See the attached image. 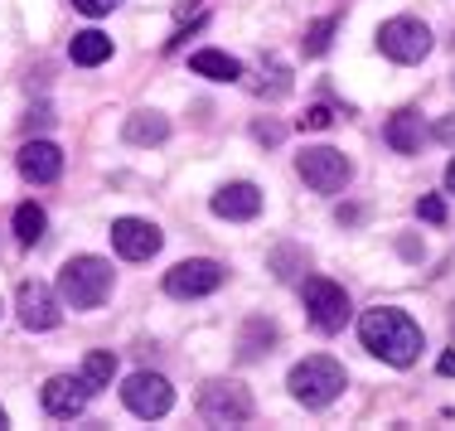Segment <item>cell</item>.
<instances>
[{
    "mask_svg": "<svg viewBox=\"0 0 455 431\" xmlns=\"http://www.w3.org/2000/svg\"><path fill=\"white\" fill-rule=\"evenodd\" d=\"M359 339H363L368 354H378V359L393 363V369H411L417 354H421V325L407 315V310H393V306L363 310Z\"/></svg>",
    "mask_w": 455,
    "mask_h": 431,
    "instance_id": "6da1fadb",
    "label": "cell"
},
{
    "mask_svg": "<svg viewBox=\"0 0 455 431\" xmlns=\"http://www.w3.org/2000/svg\"><path fill=\"white\" fill-rule=\"evenodd\" d=\"M112 291V267L102 257H73L59 272V300L73 310H97Z\"/></svg>",
    "mask_w": 455,
    "mask_h": 431,
    "instance_id": "7a4b0ae2",
    "label": "cell"
},
{
    "mask_svg": "<svg viewBox=\"0 0 455 431\" xmlns=\"http://www.w3.org/2000/svg\"><path fill=\"white\" fill-rule=\"evenodd\" d=\"M291 397L296 403H306V407H330L334 397L344 393V369L334 359H324V354H315V359H300L296 369H291Z\"/></svg>",
    "mask_w": 455,
    "mask_h": 431,
    "instance_id": "3957f363",
    "label": "cell"
},
{
    "mask_svg": "<svg viewBox=\"0 0 455 431\" xmlns=\"http://www.w3.org/2000/svg\"><path fill=\"white\" fill-rule=\"evenodd\" d=\"M300 300H306V315L320 335H339L344 320H349V291L339 282H330V276H310L300 286Z\"/></svg>",
    "mask_w": 455,
    "mask_h": 431,
    "instance_id": "277c9868",
    "label": "cell"
},
{
    "mask_svg": "<svg viewBox=\"0 0 455 431\" xmlns=\"http://www.w3.org/2000/svg\"><path fill=\"white\" fill-rule=\"evenodd\" d=\"M296 175L306 180L315 194H339L344 185H349L354 165H349V156H344V150H334V146H310L306 156L296 160Z\"/></svg>",
    "mask_w": 455,
    "mask_h": 431,
    "instance_id": "5b68a950",
    "label": "cell"
},
{
    "mask_svg": "<svg viewBox=\"0 0 455 431\" xmlns=\"http://www.w3.org/2000/svg\"><path fill=\"white\" fill-rule=\"evenodd\" d=\"M228 282L223 262H213V257H189V262H175L165 272V291L175 300H199V296H213Z\"/></svg>",
    "mask_w": 455,
    "mask_h": 431,
    "instance_id": "8992f818",
    "label": "cell"
},
{
    "mask_svg": "<svg viewBox=\"0 0 455 431\" xmlns=\"http://www.w3.org/2000/svg\"><path fill=\"white\" fill-rule=\"evenodd\" d=\"M378 49L387 53L393 63H421L431 53V29L411 15H397L378 29Z\"/></svg>",
    "mask_w": 455,
    "mask_h": 431,
    "instance_id": "52a82bcc",
    "label": "cell"
},
{
    "mask_svg": "<svg viewBox=\"0 0 455 431\" xmlns=\"http://www.w3.org/2000/svg\"><path fill=\"white\" fill-rule=\"evenodd\" d=\"M199 417L209 427H243L252 417V397L243 383H209L199 393Z\"/></svg>",
    "mask_w": 455,
    "mask_h": 431,
    "instance_id": "ba28073f",
    "label": "cell"
},
{
    "mask_svg": "<svg viewBox=\"0 0 455 431\" xmlns=\"http://www.w3.org/2000/svg\"><path fill=\"white\" fill-rule=\"evenodd\" d=\"M122 403L132 407L136 417H146V422H156V417H165L170 407H175V387H170L160 373H132V379L122 383Z\"/></svg>",
    "mask_w": 455,
    "mask_h": 431,
    "instance_id": "9c48e42d",
    "label": "cell"
},
{
    "mask_svg": "<svg viewBox=\"0 0 455 431\" xmlns=\"http://www.w3.org/2000/svg\"><path fill=\"white\" fill-rule=\"evenodd\" d=\"M15 310H20V325L35 330V335H44V330H53L63 320V306L59 296L44 286V282H25L15 291Z\"/></svg>",
    "mask_w": 455,
    "mask_h": 431,
    "instance_id": "30bf717a",
    "label": "cell"
},
{
    "mask_svg": "<svg viewBox=\"0 0 455 431\" xmlns=\"http://www.w3.org/2000/svg\"><path fill=\"white\" fill-rule=\"evenodd\" d=\"M160 228L146 219H116L112 223V247L126 257V262H150V257L160 252Z\"/></svg>",
    "mask_w": 455,
    "mask_h": 431,
    "instance_id": "8fae6325",
    "label": "cell"
},
{
    "mask_svg": "<svg viewBox=\"0 0 455 431\" xmlns=\"http://www.w3.org/2000/svg\"><path fill=\"white\" fill-rule=\"evenodd\" d=\"M39 397H44V412H49V417H59V422H73V417L88 407L92 393H88V383H83V379H73V373H59V379L44 383V393H39Z\"/></svg>",
    "mask_w": 455,
    "mask_h": 431,
    "instance_id": "7c38bea8",
    "label": "cell"
},
{
    "mask_svg": "<svg viewBox=\"0 0 455 431\" xmlns=\"http://www.w3.org/2000/svg\"><path fill=\"white\" fill-rule=\"evenodd\" d=\"M15 165H20V175H25L29 185H53V180L63 175V150L53 141H25L20 156H15Z\"/></svg>",
    "mask_w": 455,
    "mask_h": 431,
    "instance_id": "4fadbf2b",
    "label": "cell"
},
{
    "mask_svg": "<svg viewBox=\"0 0 455 431\" xmlns=\"http://www.w3.org/2000/svg\"><path fill=\"white\" fill-rule=\"evenodd\" d=\"M213 213L228 223H247L262 213V189L247 185V180H237V185H223L219 194H213Z\"/></svg>",
    "mask_w": 455,
    "mask_h": 431,
    "instance_id": "5bb4252c",
    "label": "cell"
},
{
    "mask_svg": "<svg viewBox=\"0 0 455 431\" xmlns=\"http://www.w3.org/2000/svg\"><path fill=\"white\" fill-rule=\"evenodd\" d=\"M68 59L78 63V68H97V63L112 59V39H107L102 29H83V35L68 39Z\"/></svg>",
    "mask_w": 455,
    "mask_h": 431,
    "instance_id": "9a60e30c",
    "label": "cell"
},
{
    "mask_svg": "<svg viewBox=\"0 0 455 431\" xmlns=\"http://www.w3.org/2000/svg\"><path fill=\"white\" fill-rule=\"evenodd\" d=\"M189 68L199 73V78H213V83H237V78H243V63L228 59V53H219V49L189 53Z\"/></svg>",
    "mask_w": 455,
    "mask_h": 431,
    "instance_id": "2e32d148",
    "label": "cell"
},
{
    "mask_svg": "<svg viewBox=\"0 0 455 431\" xmlns=\"http://www.w3.org/2000/svg\"><path fill=\"white\" fill-rule=\"evenodd\" d=\"M122 136L132 146H160L170 136V122L160 112H132V116H126V132Z\"/></svg>",
    "mask_w": 455,
    "mask_h": 431,
    "instance_id": "e0dca14e",
    "label": "cell"
},
{
    "mask_svg": "<svg viewBox=\"0 0 455 431\" xmlns=\"http://www.w3.org/2000/svg\"><path fill=\"white\" fill-rule=\"evenodd\" d=\"M383 136H387V146H393L397 156H417L421 150V116L417 112H397Z\"/></svg>",
    "mask_w": 455,
    "mask_h": 431,
    "instance_id": "ac0fdd59",
    "label": "cell"
},
{
    "mask_svg": "<svg viewBox=\"0 0 455 431\" xmlns=\"http://www.w3.org/2000/svg\"><path fill=\"white\" fill-rule=\"evenodd\" d=\"M83 383H88V393H102V387H112L116 379V354L112 349H92L88 359H83Z\"/></svg>",
    "mask_w": 455,
    "mask_h": 431,
    "instance_id": "d6986e66",
    "label": "cell"
},
{
    "mask_svg": "<svg viewBox=\"0 0 455 431\" xmlns=\"http://www.w3.org/2000/svg\"><path fill=\"white\" fill-rule=\"evenodd\" d=\"M44 228H49V219H44V209H39V204H20V209H15V238L25 243V247L44 243Z\"/></svg>",
    "mask_w": 455,
    "mask_h": 431,
    "instance_id": "ffe728a7",
    "label": "cell"
},
{
    "mask_svg": "<svg viewBox=\"0 0 455 431\" xmlns=\"http://www.w3.org/2000/svg\"><path fill=\"white\" fill-rule=\"evenodd\" d=\"M276 344V325L272 320H247V330H243V339H237V354H243V359H257V354L262 349H272Z\"/></svg>",
    "mask_w": 455,
    "mask_h": 431,
    "instance_id": "44dd1931",
    "label": "cell"
},
{
    "mask_svg": "<svg viewBox=\"0 0 455 431\" xmlns=\"http://www.w3.org/2000/svg\"><path fill=\"white\" fill-rule=\"evenodd\" d=\"M334 29H339V15H324V20H315V25L306 29V39H300V49L310 53V59H320L324 49H330V39H334Z\"/></svg>",
    "mask_w": 455,
    "mask_h": 431,
    "instance_id": "7402d4cb",
    "label": "cell"
},
{
    "mask_svg": "<svg viewBox=\"0 0 455 431\" xmlns=\"http://www.w3.org/2000/svg\"><path fill=\"white\" fill-rule=\"evenodd\" d=\"M417 219H427V223H446V204H441L436 194H421V199H417Z\"/></svg>",
    "mask_w": 455,
    "mask_h": 431,
    "instance_id": "603a6c76",
    "label": "cell"
},
{
    "mask_svg": "<svg viewBox=\"0 0 455 431\" xmlns=\"http://www.w3.org/2000/svg\"><path fill=\"white\" fill-rule=\"evenodd\" d=\"M330 122H334V112H330V107H310V112L300 116V132H324Z\"/></svg>",
    "mask_w": 455,
    "mask_h": 431,
    "instance_id": "cb8c5ba5",
    "label": "cell"
},
{
    "mask_svg": "<svg viewBox=\"0 0 455 431\" xmlns=\"http://www.w3.org/2000/svg\"><path fill=\"white\" fill-rule=\"evenodd\" d=\"M116 5L122 0H73V10H83V15H112Z\"/></svg>",
    "mask_w": 455,
    "mask_h": 431,
    "instance_id": "d4e9b609",
    "label": "cell"
},
{
    "mask_svg": "<svg viewBox=\"0 0 455 431\" xmlns=\"http://www.w3.org/2000/svg\"><path fill=\"white\" fill-rule=\"evenodd\" d=\"M436 141L455 146V112H451V116H441V122H436Z\"/></svg>",
    "mask_w": 455,
    "mask_h": 431,
    "instance_id": "484cf974",
    "label": "cell"
},
{
    "mask_svg": "<svg viewBox=\"0 0 455 431\" xmlns=\"http://www.w3.org/2000/svg\"><path fill=\"white\" fill-rule=\"evenodd\" d=\"M257 141H267V146H276V141H281V132H276V126H272V122H262V126H257Z\"/></svg>",
    "mask_w": 455,
    "mask_h": 431,
    "instance_id": "4316f807",
    "label": "cell"
},
{
    "mask_svg": "<svg viewBox=\"0 0 455 431\" xmlns=\"http://www.w3.org/2000/svg\"><path fill=\"white\" fill-rule=\"evenodd\" d=\"M441 373H455V354H441V363H436Z\"/></svg>",
    "mask_w": 455,
    "mask_h": 431,
    "instance_id": "83f0119b",
    "label": "cell"
},
{
    "mask_svg": "<svg viewBox=\"0 0 455 431\" xmlns=\"http://www.w3.org/2000/svg\"><path fill=\"white\" fill-rule=\"evenodd\" d=\"M446 189L455 194V160H451V165H446Z\"/></svg>",
    "mask_w": 455,
    "mask_h": 431,
    "instance_id": "f1b7e54d",
    "label": "cell"
},
{
    "mask_svg": "<svg viewBox=\"0 0 455 431\" xmlns=\"http://www.w3.org/2000/svg\"><path fill=\"white\" fill-rule=\"evenodd\" d=\"M5 422H10V417H5V407H0V427H5Z\"/></svg>",
    "mask_w": 455,
    "mask_h": 431,
    "instance_id": "f546056e",
    "label": "cell"
}]
</instances>
